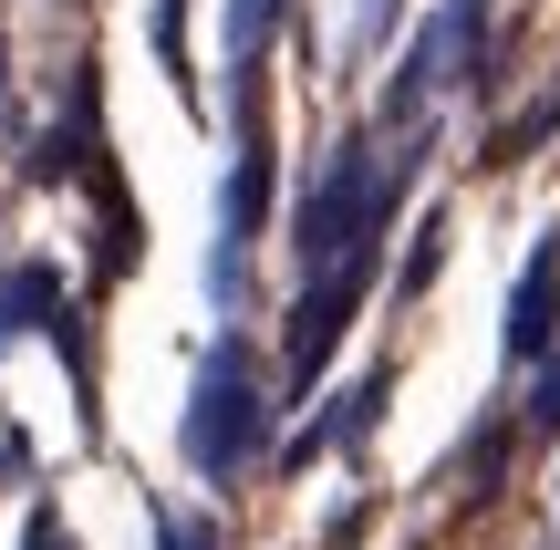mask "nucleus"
<instances>
[{
    "label": "nucleus",
    "instance_id": "nucleus-1",
    "mask_svg": "<svg viewBox=\"0 0 560 550\" xmlns=\"http://www.w3.org/2000/svg\"><path fill=\"white\" fill-rule=\"evenodd\" d=\"M260 426H270V385H260L240 332H219L208 364H198V395H187V457H198V478H249Z\"/></svg>",
    "mask_w": 560,
    "mask_h": 550
},
{
    "label": "nucleus",
    "instance_id": "nucleus-2",
    "mask_svg": "<svg viewBox=\"0 0 560 550\" xmlns=\"http://www.w3.org/2000/svg\"><path fill=\"white\" fill-rule=\"evenodd\" d=\"M353 291H363V260H332L312 291H301V312H291V385L280 395H301L322 374V353H332V332L353 323Z\"/></svg>",
    "mask_w": 560,
    "mask_h": 550
},
{
    "label": "nucleus",
    "instance_id": "nucleus-3",
    "mask_svg": "<svg viewBox=\"0 0 560 550\" xmlns=\"http://www.w3.org/2000/svg\"><path fill=\"white\" fill-rule=\"evenodd\" d=\"M550 312H560V229L540 249H529V270H520V302H509V353H550Z\"/></svg>",
    "mask_w": 560,
    "mask_h": 550
},
{
    "label": "nucleus",
    "instance_id": "nucleus-4",
    "mask_svg": "<svg viewBox=\"0 0 560 550\" xmlns=\"http://www.w3.org/2000/svg\"><path fill=\"white\" fill-rule=\"evenodd\" d=\"M52 270L42 260H11L0 270V343H21V332H42V323H62V302H52Z\"/></svg>",
    "mask_w": 560,
    "mask_h": 550
},
{
    "label": "nucleus",
    "instance_id": "nucleus-5",
    "mask_svg": "<svg viewBox=\"0 0 560 550\" xmlns=\"http://www.w3.org/2000/svg\"><path fill=\"white\" fill-rule=\"evenodd\" d=\"M156 550H219V530L198 510H156Z\"/></svg>",
    "mask_w": 560,
    "mask_h": 550
},
{
    "label": "nucleus",
    "instance_id": "nucleus-6",
    "mask_svg": "<svg viewBox=\"0 0 560 550\" xmlns=\"http://www.w3.org/2000/svg\"><path fill=\"white\" fill-rule=\"evenodd\" d=\"M21 550H73V540H62V519H52V510H32V530H21Z\"/></svg>",
    "mask_w": 560,
    "mask_h": 550
},
{
    "label": "nucleus",
    "instance_id": "nucleus-7",
    "mask_svg": "<svg viewBox=\"0 0 560 550\" xmlns=\"http://www.w3.org/2000/svg\"><path fill=\"white\" fill-rule=\"evenodd\" d=\"M529 416H540V426H560V364L540 374V395H529Z\"/></svg>",
    "mask_w": 560,
    "mask_h": 550
}]
</instances>
